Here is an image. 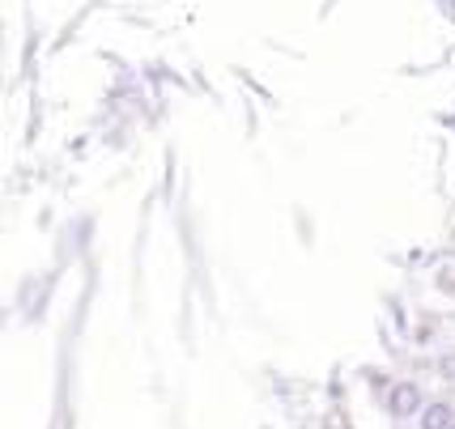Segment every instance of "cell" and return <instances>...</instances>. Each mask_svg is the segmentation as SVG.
Masks as SVG:
<instances>
[{
  "mask_svg": "<svg viewBox=\"0 0 455 429\" xmlns=\"http://www.w3.org/2000/svg\"><path fill=\"white\" fill-rule=\"evenodd\" d=\"M383 404H387V412H392L396 421H409V417H417V412H421L426 395H421V387H417V383H392V387H387V395H383Z\"/></svg>",
  "mask_w": 455,
  "mask_h": 429,
  "instance_id": "1",
  "label": "cell"
},
{
  "mask_svg": "<svg viewBox=\"0 0 455 429\" xmlns=\"http://www.w3.org/2000/svg\"><path fill=\"white\" fill-rule=\"evenodd\" d=\"M451 421H455V404H447V400H430L417 412V425L421 429H447Z\"/></svg>",
  "mask_w": 455,
  "mask_h": 429,
  "instance_id": "2",
  "label": "cell"
},
{
  "mask_svg": "<svg viewBox=\"0 0 455 429\" xmlns=\"http://www.w3.org/2000/svg\"><path fill=\"white\" fill-rule=\"evenodd\" d=\"M447 429H455V421H451V425H447Z\"/></svg>",
  "mask_w": 455,
  "mask_h": 429,
  "instance_id": "3",
  "label": "cell"
}]
</instances>
